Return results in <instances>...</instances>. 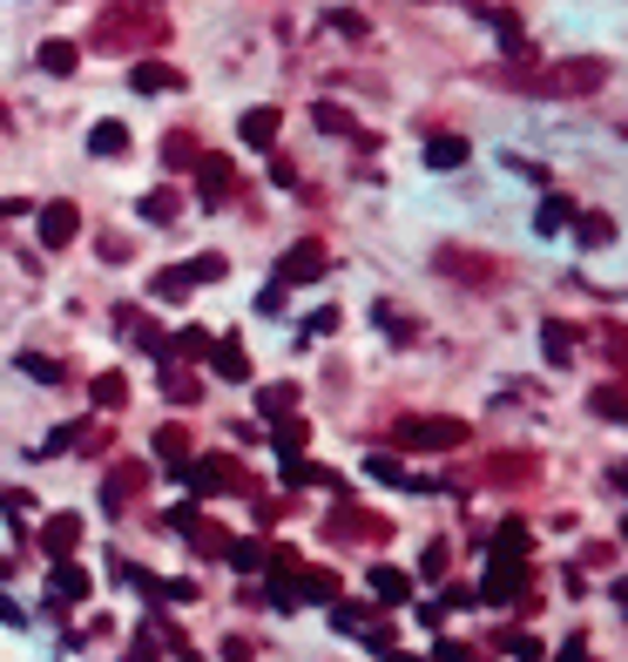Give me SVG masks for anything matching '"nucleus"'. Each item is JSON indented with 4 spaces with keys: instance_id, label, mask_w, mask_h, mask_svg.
Segmentation results:
<instances>
[{
    "instance_id": "nucleus-25",
    "label": "nucleus",
    "mask_w": 628,
    "mask_h": 662,
    "mask_svg": "<svg viewBox=\"0 0 628 662\" xmlns=\"http://www.w3.org/2000/svg\"><path fill=\"white\" fill-rule=\"evenodd\" d=\"M474 149H467V136H432L426 142V170H460Z\"/></svg>"
},
{
    "instance_id": "nucleus-5",
    "label": "nucleus",
    "mask_w": 628,
    "mask_h": 662,
    "mask_svg": "<svg viewBox=\"0 0 628 662\" xmlns=\"http://www.w3.org/2000/svg\"><path fill=\"white\" fill-rule=\"evenodd\" d=\"M142 487H149V467H142V460H116V467L102 473V514H122Z\"/></svg>"
},
{
    "instance_id": "nucleus-1",
    "label": "nucleus",
    "mask_w": 628,
    "mask_h": 662,
    "mask_svg": "<svg viewBox=\"0 0 628 662\" xmlns=\"http://www.w3.org/2000/svg\"><path fill=\"white\" fill-rule=\"evenodd\" d=\"M514 89L527 96H595L601 81H608V61H555V68H527V74H507Z\"/></svg>"
},
{
    "instance_id": "nucleus-8",
    "label": "nucleus",
    "mask_w": 628,
    "mask_h": 662,
    "mask_svg": "<svg viewBox=\"0 0 628 662\" xmlns=\"http://www.w3.org/2000/svg\"><path fill=\"white\" fill-rule=\"evenodd\" d=\"M116 324H122V339H136L149 359H162V365H169V331H156V318H149L142 304H122V311H116Z\"/></svg>"
},
{
    "instance_id": "nucleus-42",
    "label": "nucleus",
    "mask_w": 628,
    "mask_h": 662,
    "mask_svg": "<svg viewBox=\"0 0 628 662\" xmlns=\"http://www.w3.org/2000/svg\"><path fill=\"white\" fill-rule=\"evenodd\" d=\"M568 217H575V203H568V197H548V203H541V230H561Z\"/></svg>"
},
{
    "instance_id": "nucleus-18",
    "label": "nucleus",
    "mask_w": 628,
    "mask_h": 662,
    "mask_svg": "<svg viewBox=\"0 0 628 662\" xmlns=\"http://www.w3.org/2000/svg\"><path fill=\"white\" fill-rule=\"evenodd\" d=\"M88 399H96V412H122L129 405V372H96L88 379Z\"/></svg>"
},
{
    "instance_id": "nucleus-32",
    "label": "nucleus",
    "mask_w": 628,
    "mask_h": 662,
    "mask_svg": "<svg viewBox=\"0 0 628 662\" xmlns=\"http://www.w3.org/2000/svg\"><path fill=\"white\" fill-rule=\"evenodd\" d=\"M197 136H183V129H176V136H162V162H169V170H197Z\"/></svg>"
},
{
    "instance_id": "nucleus-49",
    "label": "nucleus",
    "mask_w": 628,
    "mask_h": 662,
    "mask_svg": "<svg viewBox=\"0 0 628 662\" xmlns=\"http://www.w3.org/2000/svg\"><path fill=\"white\" fill-rule=\"evenodd\" d=\"M122 662H156V649H149V642H136V649H129Z\"/></svg>"
},
{
    "instance_id": "nucleus-44",
    "label": "nucleus",
    "mask_w": 628,
    "mask_h": 662,
    "mask_svg": "<svg viewBox=\"0 0 628 662\" xmlns=\"http://www.w3.org/2000/svg\"><path fill=\"white\" fill-rule=\"evenodd\" d=\"M197 595H203L197 582H162V602H197Z\"/></svg>"
},
{
    "instance_id": "nucleus-38",
    "label": "nucleus",
    "mask_w": 628,
    "mask_h": 662,
    "mask_svg": "<svg viewBox=\"0 0 628 662\" xmlns=\"http://www.w3.org/2000/svg\"><path fill=\"white\" fill-rule=\"evenodd\" d=\"M366 473H372V480H386V487H412V480H406V467H399L392 453H372V460H366Z\"/></svg>"
},
{
    "instance_id": "nucleus-41",
    "label": "nucleus",
    "mask_w": 628,
    "mask_h": 662,
    "mask_svg": "<svg viewBox=\"0 0 628 662\" xmlns=\"http://www.w3.org/2000/svg\"><path fill=\"white\" fill-rule=\"evenodd\" d=\"M575 237L601 251V243H615V223H608V217H581V223H575Z\"/></svg>"
},
{
    "instance_id": "nucleus-27",
    "label": "nucleus",
    "mask_w": 628,
    "mask_h": 662,
    "mask_svg": "<svg viewBox=\"0 0 628 662\" xmlns=\"http://www.w3.org/2000/svg\"><path fill=\"white\" fill-rule=\"evenodd\" d=\"M223 561H230L237 574H263V568H271V548H263V541H230Z\"/></svg>"
},
{
    "instance_id": "nucleus-23",
    "label": "nucleus",
    "mask_w": 628,
    "mask_h": 662,
    "mask_svg": "<svg viewBox=\"0 0 628 662\" xmlns=\"http://www.w3.org/2000/svg\"><path fill=\"white\" fill-rule=\"evenodd\" d=\"M68 447L74 453H109V420L96 412V420H68Z\"/></svg>"
},
{
    "instance_id": "nucleus-30",
    "label": "nucleus",
    "mask_w": 628,
    "mask_h": 662,
    "mask_svg": "<svg viewBox=\"0 0 628 662\" xmlns=\"http://www.w3.org/2000/svg\"><path fill=\"white\" fill-rule=\"evenodd\" d=\"M14 372H28L34 385H68V372H61L48 352H21V359H14Z\"/></svg>"
},
{
    "instance_id": "nucleus-19",
    "label": "nucleus",
    "mask_w": 628,
    "mask_h": 662,
    "mask_svg": "<svg viewBox=\"0 0 628 662\" xmlns=\"http://www.w3.org/2000/svg\"><path fill=\"white\" fill-rule=\"evenodd\" d=\"M406 595H412V574H406V568H386V561H379V568H372V602L399 609Z\"/></svg>"
},
{
    "instance_id": "nucleus-16",
    "label": "nucleus",
    "mask_w": 628,
    "mask_h": 662,
    "mask_svg": "<svg viewBox=\"0 0 628 662\" xmlns=\"http://www.w3.org/2000/svg\"><path fill=\"white\" fill-rule=\"evenodd\" d=\"M520 589H527L520 561H500V554H494V568H487V602H520Z\"/></svg>"
},
{
    "instance_id": "nucleus-7",
    "label": "nucleus",
    "mask_w": 628,
    "mask_h": 662,
    "mask_svg": "<svg viewBox=\"0 0 628 662\" xmlns=\"http://www.w3.org/2000/svg\"><path fill=\"white\" fill-rule=\"evenodd\" d=\"M169 528L183 534V541H190L197 554H223V548H230V534H223L217 521H203L197 508H169Z\"/></svg>"
},
{
    "instance_id": "nucleus-46",
    "label": "nucleus",
    "mask_w": 628,
    "mask_h": 662,
    "mask_svg": "<svg viewBox=\"0 0 628 662\" xmlns=\"http://www.w3.org/2000/svg\"><path fill=\"white\" fill-rule=\"evenodd\" d=\"M223 662H250V642H243V635H230V642H223Z\"/></svg>"
},
{
    "instance_id": "nucleus-13",
    "label": "nucleus",
    "mask_w": 628,
    "mask_h": 662,
    "mask_svg": "<svg viewBox=\"0 0 628 662\" xmlns=\"http://www.w3.org/2000/svg\"><path fill=\"white\" fill-rule=\"evenodd\" d=\"M129 89H136V96H176V89H183V68H169V61L142 54V61L129 68Z\"/></svg>"
},
{
    "instance_id": "nucleus-20",
    "label": "nucleus",
    "mask_w": 628,
    "mask_h": 662,
    "mask_svg": "<svg viewBox=\"0 0 628 662\" xmlns=\"http://www.w3.org/2000/svg\"><path fill=\"white\" fill-rule=\"evenodd\" d=\"M156 460H162V467H176V473L190 467V433L176 427V420H169V427H156Z\"/></svg>"
},
{
    "instance_id": "nucleus-10",
    "label": "nucleus",
    "mask_w": 628,
    "mask_h": 662,
    "mask_svg": "<svg viewBox=\"0 0 628 662\" xmlns=\"http://www.w3.org/2000/svg\"><path fill=\"white\" fill-rule=\"evenodd\" d=\"M446 278H460V284H500V264L494 258H474V251H453V243H446V251L432 258Z\"/></svg>"
},
{
    "instance_id": "nucleus-14",
    "label": "nucleus",
    "mask_w": 628,
    "mask_h": 662,
    "mask_svg": "<svg viewBox=\"0 0 628 662\" xmlns=\"http://www.w3.org/2000/svg\"><path fill=\"white\" fill-rule=\"evenodd\" d=\"M210 372L230 379V385H250V352H243L237 339H217V345H210Z\"/></svg>"
},
{
    "instance_id": "nucleus-4",
    "label": "nucleus",
    "mask_w": 628,
    "mask_h": 662,
    "mask_svg": "<svg viewBox=\"0 0 628 662\" xmlns=\"http://www.w3.org/2000/svg\"><path fill=\"white\" fill-rule=\"evenodd\" d=\"M34 230H41V251H68V243L81 237V210L68 197H54V203L34 210Z\"/></svg>"
},
{
    "instance_id": "nucleus-39",
    "label": "nucleus",
    "mask_w": 628,
    "mask_h": 662,
    "mask_svg": "<svg viewBox=\"0 0 628 662\" xmlns=\"http://www.w3.org/2000/svg\"><path fill=\"white\" fill-rule=\"evenodd\" d=\"M331 534H386V521H372V514H331Z\"/></svg>"
},
{
    "instance_id": "nucleus-6",
    "label": "nucleus",
    "mask_w": 628,
    "mask_h": 662,
    "mask_svg": "<svg viewBox=\"0 0 628 662\" xmlns=\"http://www.w3.org/2000/svg\"><path fill=\"white\" fill-rule=\"evenodd\" d=\"M325 264H331V258H325V243H318V237H305V243H291V251L278 258V284H318V278H325Z\"/></svg>"
},
{
    "instance_id": "nucleus-9",
    "label": "nucleus",
    "mask_w": 628,
    "mask_h": 662,
    "mask_svg": "<svg viewBox=\"0 0 628 662\" xmlns=\"http://www.w3.org/2000/svg\"><path fill=\"white\" fill-rule=\"evenodd\" d=\"M48 595H54V609H81L88 595H96V582H88V568H81V561H54Z\"/></svg>"
},
{
    "instance_id": "nucleus-40",
    "label": "nucleus",
    "mask_w": 628,
    "mask_h": 662,
    "mask_svg": "<svg viewBox=\"0 0 628 662\" xmlns=\"http://www.w3.org/2000/svg\"><path fill=\"white\" fill-rule=\"evenodd\" d=\"M0 514H8V521H28V514H34V493H28V487H8V493H0Z\"/></svg>"
},
{
    "instance_id": "nucleus-22",
    "label": "nucleus",
    "mask_w": 628,
    "mask_h": 662,
    "mask_svg": "<svg viewBox=\"0 0 628 662\" xmlns=\"http://www.w3.org/2000/svg\"><path fill=\"white\" fill-rule=\"evenodd\" d=\"M190 291H197V284H190V271H183V264L156 271V284H149V298H156V304H190Z\"/></svg>"
},
{
    "instance_id": "nucleus-47",
    "label": "nucleus",
    "mask_w": 628,
    "mask_h": 662,
    "mask_svg": "<svg viewBox=\"0 0 628 662\" xmlns=\"http://www.w3.org/2000/svg\"><path fill=\"white\" fill-rule=\"evenodd\" d=\"M0 622H8V629H21V622H28V615H21V609H14V602H8V595H0Z\"/></svg>"
},
{
    "instance_id": "nucleus-31",
    "label": "nucleus",
    "mask_w": 628,
    "mask_h": 662,
    "mask_svg": "<svg viewBox=\"0 0 628 662\" xmlns=\"http://www.w3.org/2000/svg\"><path fill=\"white\" fill-rule=\"evenodd\" d=\"M541 352H548V365H568L575 359V331L555 318V324H541Z\"/></svg>"
},
{
    "instance_id": "nucleus-2",
    "label": "nucleus",
    "mask_w": 628,
    "mask_h": 662,
    "mask_svg": "<svg viewBox=\"0 0 628 662\" xmlns=\"http://www.w3.org/2000/svg\"><path fill=\"white\" fill-rule=\"evenodd\" d=\"M183 487H190V501H217V493H250V473L237 453H190Z\"/></svg>"
},
{
    "instance_id": "nucleus-45",
    "label": "nucleus",
    "mask_w": 628,
    "mask_h": 662,
    "mask_svg": "<svg viewBox=\"0 0 628 662\" xmlns=\"http://www.w3.org/2000/svg\"><path fill=\"white\" fill-rule=\"evenodd\" d=\"M439 655H446V662H480V655H474L467 642H439Z\"/></svg>"
},
{
    "instance_id": "nucleus-21",
    "label": "nucleus",
    "mask_w": 628,
    "mask_h": 662,
    "mask_svg": "<svg viewBox=\"0 0 628 662\" xmlns=\"http://www.w3.org/2000/svg\"><path fill=\"white\" fill-rule=\"evenodd\" d=\"M271 447H278V460H305V447H311V427H305L298 412H291V420H278V427H271Z\"/></svg>"
},
{
    "instance_id": "nucleus-33",
    "label": "nucleus",
    "mask_w": 628,
    "mask_h": 662,
    "mask_svg": "<svg viewBox=\"0 0 628 662\" xmlns=\"http://www.w3.org/2000/svg\"><path fill=\"white\" fill-rule=\"evenodd\" d=\"M41 68L48 74H74L81 68V48L74 41H41Z\"/></svg>"
},
{
    "instance_id": "nucleus-28",
    "label": "nucleus",
    "mask_w": 628,
    "mask_h": 662,
    "mask_svg": "<svg viewBox=\"0 0 628 662\" xmlns=\"http://www.w3.org/2000/svg\"><path fill=\"white\" fill-rule=\"evenodd\" d=\"M257 412H263V420H291V412H298V385H263Z\"/></svg>"
},
{
    "instance_id": "nucleus-36",
    "label": "nucleus",
    "mask_w": 628,
    "mask_h": 662,
    "mask_svg": "<svg viewBox=\"0 0 628 662\" xmlns=\"http://www.w3.org/2000/svg\"><path fill=\"white\" fill-rule=\"evenodd\" d=\"M311 122H318L325 136H351V129H358V122H351V116H345L338 102H318V109H311Z\"/></svg>"
},
{
    "instance_id": "nucleus-26",
    "label": "nucleus",
    "mask_w": 628,
    "mask_h": 662,
    "mask_svg": "<svg viewBox=\"0 0 628 662\" xmlns=\"http://www.w3.org/2000/svg\"><path fill=\"white\" fill-rule=\"evenodd\" d=\"M162 399L169 405H197L203 399V379H190L183 365H162Z\"/></svg>"
},
{
    "instance_id": "nucleus-24",
    "label": "nucleus",
    "mask_w": 628,
    "mask_h": 662,
    "mask_svg": "<svg viewBox=\"0 0 628 662\" xmlns=\"http://www.w3.org/2000/svg\"><path fill=\"white\" fill-rule=\"evenodd\" d=\"M210 345H217V339H210L203 324H176V331H169V359H210Z\"/></svg>"
},
{
    "instance_id": "nucleus-48",
    "label": "nucleus",
    "mask_w": 628,
    "mask_h": 662,
    "mask_svg": "<svg viewBox=\"0 0 628 662\" xmlns=\"http://www.w3.org/2000/svg\"><path fill=\"white\" fill-rule=\"evenodd\" d=\"M561 662H588V642H581V635H575V642H568V649H561Z\"/></svg>"
},
{
    "instance_id": "nucleus-3",
    "label": "nucleus",
    "mask_w": 628,
    "mask_h": 662,
    "mask_svg": "<svg viewBox=\"0 0 628 662\" xmlns=\"http://www.w3.org/2000/svg\"><path fill=\"white\" fill-rule=\"evenodd\" d=\"M467 440V420H446V412H412V420L392 427L399 453H453Z\"/></svg>"
},
{
    "instance_id": "nucleus-15",
    "label": "nucleus",
    "mask_w": 628,
    "mask_h": 662,
    "mask_svg": "<svg viewBox=\"0 0 628 662\" xmlns=\"http://www.w3.org/2000/svg\"><path fill=\"white\" fill-rule=\"evenodd\" d=\"M278 129H285V116H278V109H243V122H237V136H243L250 149H271V142H278Z\"/></svg>"
},
{
    "instance_id": "nucleus-43",
    "label": "nucleus",
    "mask_w": 628,
    "mask_h": 662,
    "mask_svg": "<svg viewBox=\"0 0 628 662\" xmlns=\"http://www.w3.org/2000/svg\"><path fill=\"white\" fill-rule=\"evenodd\" d=\"M507 649H514V662H541V642L534 635H507Z\"/></svg>"
},
{
    "instance_id": "nucleus-11",
    "label": "nucleus",
    "mask_w": 628,
    "mask_h": 662,
    "mask_svg": "<svg viewBox=\"0 0 628 662\" xmlns=\"http://www.w3.org/2000/svg\"><path fill=\"white\" fill-rule=\"evenodd\" d=\"M197 190H203L210 210L230 203V190H237V162H230V156H197Z\"/></svg>"
},
{
    "instance_id": "nucleus-35",
    "label": "nucleus",
    "mask_w": 628,
    "mask_h": 662,
    "mask_svg": "<svg viewBox=\"0 0 628 662\" xmlns=\"http://www.w3.org/2000/svg\"><path fill=\"white\" fill-rule=\"evenodd\" d=\"M588 405H595V412H608V420H628V392H621V385H595V392H588Z\"/></svg>"
},
{
    "instance_id": "nucleus-37",
    "label": "nucleus",
    "mask_w": 628,
    "mask_h": 662,
    "mask_svg": "<svg viewBox=\"0 0 628 662\" xmlns=\"http://www.w3.org/2000/svg\"><path fill=\"white\" fill-rule=\"evenodd\" d=\"M183 271H190V284H223V271H230V264H223L217 251H203V258H190Z\"/></svg>"
},
{
    "instance_id": "nucleus-34",
    "label": "nucleus",
    "mask_w": 628,
    "mask_h": 662,
    "mask_svg": "<svg viewBox=\"0 0 628 662\" xmlns=\"http://www.w3.org/2000/svg\"><path fill=\"white\" fill-rule=\"evenodd\" d=\"M285 487H345V480L325 473V467H311V460H285Z\"/></svg>"
},
{
    "instance_id": "nucleus-29",
    "label": "nucleus",
    "mask_w": 628,
    "mask_h": 662,
    "mask_svg": "<svg viewBox=\"0 0 628 662\" xmlns=\"http://www.w3.org/2000/svg\"><path fill=\"white\" fill-rule=\"evenodd\" d=\"M136 210H142V223H176V217H183V197H176V190H149Z\"/></svg>"
},
{
    "instance_id": "nucleus-17",
    "label": "nucleus",
    "mask_w": 628,
    "mask_h": 662,
    "mask_svg": "<svg viewBox=\"0 0 628 662\" xmlns=\"http://www.w3.org/2000/svg\"><path fill=\"white\" fill-rule=\"evenodd\" d=\"M88 156H102V162H116V156H129V122H96L88 129Z\"/></svg>"
},
{
    "instance_id": "nucleus-12",
    "label": "nucleus",
    "mask_w": 628,
    "mask_h": 662,
    "mask_svg": "<svg viewBox=\"0 0 628 662\" xmlns=\"http://www.w3.org/2000/svg\"><path fill=\"white\" fill-rule=\"evenodd\" d=\"M34 541H41L48 561H74V548H81V514H48Z\"/></svg>"
}]
</instances>
